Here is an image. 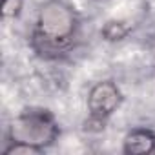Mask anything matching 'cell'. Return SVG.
Wrapping results in <instances>:
<instances>
[{
	"label": "cell",
	"mask_w": 155,
	"mask_h": 155,
	"mask_svg": "<svg viewBox=\"0 0 155 155\" xmlns=\"http://www.w3.org/2000/svg\"><path fill=\"white\" fill-rule=\"evenodd\" d=\"M81 28L79 13L68 0H44L37 11L33 28V48L42 55L68 51Z\"/></svg>",
	"instance_id": "obj_1"
},
{
	"label": "cell",
	"mask_w": 155,
	"mask_h": 155,
	"mask_svg": "<svg viewBox=\"0 0 155 155\" xmlns=\"http://www.w3.org/2000/svg\"><path fill=\"white\" fill-rule=\"evenodd\" d=\"M60 135L58 122L46 110H26L9 124V142H26L46 150Z\"/></svg>",
	"instance_id": "obj_2"
},
{
	"label": "cell",
	"mask_w": 155,
	"mask_h": 155,
	"mask_svg": "<svg viewBox=\"0 0 155 155\" xmlns=\"http://www.w3.org/2000/svg\"><path fill=\"white\" fill-rule=\"evenodd\" d=\"M122 91L117 82L113 81H99L95 82L86 97V108L90 115V124H97L104 128L108 119L120 108L122 104Z\"/></svg>",
	"instance_id": "obj_3"
},
{
	"label": "cell",
	"mask_w": 155,
	"mask_h": 155,
	"mask_svg": "<svg viewBox=\"0 0 155 155\" xmlns=\"http://www.w3.org/2000/svg\"><path fill=\"white\" fill-rule=\"evenodd\" d=\"M155 151V131L150 128H133L122 139V153L126 155H148Z\"/></svg>",
	"instance_id": "obj_4"
},
{
	"label": "cell",
	"mask_w": 155,
	"mask_h": 155,
	"mask_svg": "<svg viewBox=\"0 0 155 155\" xmlns=\"http://www.w3.org/2000/svg\"><path fill=\"white\" fill-rule=\"evenodd\" d=\"M131 33V24L122 18H111L106 20L101 28V37L106 42H120Z\"/></svg>",
	"instance_id": "obj_5"
},
{
	"label": "cell",
	"mask_w": 155,
	"mask_h": 155,
	"mask_svg": "<svg viewBox=\"0 0 155 155\" xmlns=\"http://www.w3.org/2000/svg\"><path fill=\"white\" fill-rule=\"evenodd\" d=\"M46 150L26 144V142H9V146L4 150V155H42Z\"/></svg>",
	"instance_id": "obj_6"
},
{
	"label": "cell",
	"mask_w": 155,
	"mask_h": 155,
	"mask_svg": "<svg viewBox=\"0 0 155 155\" xmlns=\"http://www.w3.org/2000/svg\"><path fill=\"white\" fill-rule=\"evenodd\" d=\"M26 0H2V18L4 20H15L20 17L24 9Z\"/></svg>",
	"instance_id": "obj_7"
}]
</instances>
